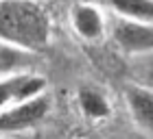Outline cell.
<instances>
[{
    "label": "cell",
    "instance_id": "6da1fadb",
    "mask_svg": "<svg viewBox=\"0 0 153 139\" xmlns=\"http://www.w3.org/2000/svg\"><path fill=\"white\" fill-rule=\"evenodd\" d=\"M0 39L33 54L51 48L53 22L39 0H0Z\"/></svg>",
    "mask_w": 153,
    "mask_h": 139
},
{
    "label": "cell",
    "instance_id": "7a4b0ae2",
    "mask_svg": "<svg viewBox=\"0 0 153 139\" xmlns=\"http://www.w3.org/2000/svg\"><path fill=\"white\" fill-rule=\"evenodd\" d=\"M48 113H51V98L46 96V91L29 100L16 102L0 111V135L24 133L29 128H35L46 120Z\"/></svg>",
    "mask_w": 153,
    "mask_h": 139
},
{
    "label": "cell",
    "instance_id": "3957f363",
    "mask_svg": "<svg viewBox=\"0 0 153 139\" xmlns=\"http://www.w3.org/2000/svg\"><path fill=\"white\" fill-rule=\"evenodd\" d=\"M112 39L125 54L153 52V22L118 18L112 24Z\"/></svg>",
    "mask_w": 153,
    "mask_h": 139
},
{
    "label": "cell",
    "instance_id": "277c9868",
    "mask_svg": "<svg viewBox=\"0 0 153 139\" xmlns=\"http://www.w3.org/2000/svg\"><path fill=\"white\" fill-rule=\"evenodd\" d=\"M44 91H46V78L42 74H37L35 70L2 76L0 78V111L16 102L39 96Z\"/></svg>",
    "mask_w": 153,
    "mask_h": 139
},
{
    "label": "cell",
    "instance_id": "5b68a950",
    "mask_svg": "<svg viewBox=\"0 0 153 139\" xmlns=\"http://www.w3.org/2000/svg\"><path fill=\"white\" fill-rule=\"evenodd\" d=\"M70 24L76 37L88 41V44H96L105 37L107 33V22L103 11L96 4L90 2H76L70 9Z\"/></svg>",
    "mask_w": 153,
    "mask_h": 139
},
{
    "label": "cell",
    "instance_id": "8992f818",
    "mask_svg": "<svg viewBox=\"0 0 153 139\" xmlns=\"http://www.w3.org/2000/svg\"><path fill=\"white\" fill-rule=\"evenodd\" d=\"M125 102H127L131 122L142 133L153 137V89L142 87V85H127Z\"/></svg>",
    "mask_w": 153,
    "mask_h": 139
},
{
    "label": "cell",
    "instance_id": "52a82bcc",
    "mask_svg": "<svg viewBox=\"0 0 153 139\" xmlns=\"http://www.w3.org/2000/svg\"><path fill=\"white\" fill-rule=\"evenodd\" d=\"M76 107L85 120L92 122H101L112 115V104H109L107 96L96 87H81L76 91Z\"/></svg>",
    "mask_w": 153,
    "mask_h": 139
},
{
    "label": "cell",
    "instance_id": "ba28073f",
    "mask_svg": "<svg viewBox=\"0 0 153 139\" xmlns=\"http://www.w3.org/2000/svg\"><path fill=\"white\" fill-rule=\"evenodd\" d=\"M35 63H37V54L0 39V78L9 74L26 72V70H35Z\"/></svg>",
    "mask_w": 153,
    "mask_h": 139
},
{
    "label": "cell",
    "instance_id": "9c48e42d",
    "mask_svg": "<svg viewBox=\"0 0 153 139\" xmlns=\"http://www.w3.org/2000/svg\"><path fill=\"white\" fill-rule=\"evenodd\" d=\"M118 18L153 22V0H107Z\"/></svg>",
    "mask_w": 153,
    "mask_h": 139
}]
</instances>
